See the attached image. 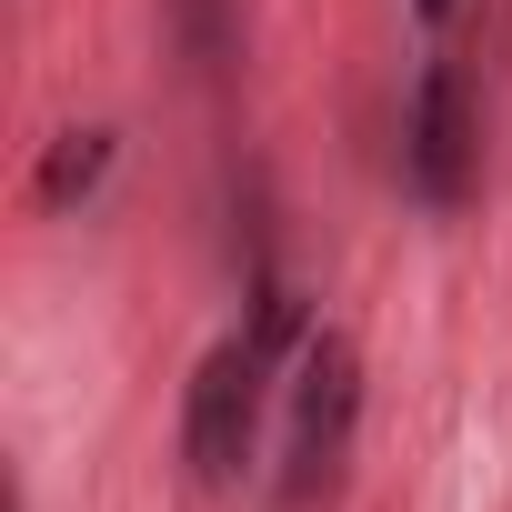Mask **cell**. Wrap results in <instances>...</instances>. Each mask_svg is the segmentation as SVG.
Instances as JSON below:
<instances>
[{"instance_id":"277c9868","label":"cell","mask_w":512,"mask_h":512,"mask_svg":"<svg viewBox=\"0 0 512 512\" xmlns=\"http://www.w3.org/2000/svg\"><path fill=\"white\" fill-rule=\"evenodd\" d=\"M101 161H111V141H101V131H61V141H51V161H41V201H51V211H61V201H81V191L101 181Z\"/></svg>"},{"instance_id":"8992f818","label":"cell","mask_w":512,"mask_h":512,"mask_svg":"<svg viewBox=\"0 0 512 512\" xmlns=\"http://www.w3.org/2000/svg\"><path fill=\"white\" fill-rule=\"evenodd\" d=\"M412 11H422V21H442V11H452V0H412Z\"/></svg>"},{"instance_id":"5b68a950","label":"cell","mask_w":512,"mask_h":512,"mask_svg":"<svg viewBox=\"0 0 512 512\" xmlns=\"http://www.w3.org/2000/svg\"><path fill=\"white\" fill-rule=\"evenodd\" d=\"M181 41H191V61H221V0H181Z\"/></svg>"},{"instance_id":"3957f363","label":"cell","mask_w":512,"mask_h":512,"mask_svg":"<svg viewBox=\"0 0 512 512\" xmlns=\"http://www.w3.org/2000/svg\"><path fill=\"white\" fill-rule=\"evenodd\" d=\"M472 101H462V81L452 71H422V91H412V181H422V201H462L472 191Z\"/></svg>"},{"instance_id":"7a4b0ae2","label":"cell","mask_w":512,"mask_h":512,"mask_svg":"<svg viewBox=\"0 0 512 512\" xmlns=\"http://www.w3.org/2000/svg\"><path fill=\"white\" fill-rule=\"evenodd\" d=\"M251 422H262V342H221L191 372V472L231 482L251 462Z\"/></svg>"},{"instance_id":"6da1fadb","label":"cell","mask_w":512,"mask_h":512,"mask_svg":"<svg viewBox=\"0 0 512 512\" xmlns=\"http://www.w3.org/2000/svg\"><path fill=\"white\" fill-rule=\"evenodd\" d=\"M352 412H362V352L342 332H312L302 342V402H292V502L332 492L342 482V452H352Z\"/></svg>"}]
</instances>
